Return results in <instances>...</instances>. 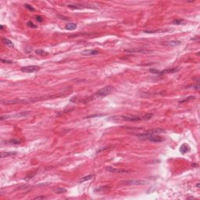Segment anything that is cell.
Returning <instances> with one entry per match:
<instances>
[{
    "label": "cell",
    "mask_w": 200,
    "mask_h": 200,
    "mask_svg": "<svg viewBox=\"0 0 200 200\" xmlns=\"http://www.w3.org/2000/svg\"><path fill=\"white\" fill-rule=\"evenodd\" d=\"M45 199V196H37V197H35V199Z\"/></svg>",
    "instance_id": "31"
},
{
    "label": "cell",
    "mask_w": 200,
    "mask_h": 200,
    "mask_svg": "<svg viewBox=\"0 0 200 200\" xmlns=\"http://www.w3.org/2000/svg\"><path fill=\"white\" fill-rule=\"evenodd\" d=\"M181 44V41H178V40H172V41H169L163 43V45L166 46H171V47H174V46H178Z\"/></svg>",
    "instance_id": "8"
},
{
    "label": "cell",
    "mask_w": 200,
    "mask_h": 200,
    "mask_svg": "<svg viewBox=\"0 0 200 200\" xmlns=\"http://www.w3.org/2000/svg\"><path fill=\"white\" fill-rule=\"evenodd\" d=\"M0 28H1V30H2V29H3V26L1 25V27H0Z\"/></svg>",
    "instance_id": "35"
},
{
    "label": "cell",
    "mask_w": 200,
    "mask_h": 200,
    "mask_svg": "<svg viewBox=\"0 0 200 200\" xmlns=\"http://www.w3.org/2000/svg\"><path fill=\"white\" fill-rule=\"evenodd\" d=\"M199 186H200V184H199V183H198V184L196 185V187H197L198 188H199Z\"/></svg>",
    "instance_id": "34"
},
{
    "label": "cell",
    "mask_w": 200,
    "mask_h": 200,
    "mask_svg": "<svg viewBox=\"0 0 200 200\" xmlns=\"http://www.w3.org/2000/svg\"><path fill=\"white\" fill-rule=\"evenodd\" d=\"M145 139H147L149 141L152 142H162L164 141V138L163 137H160V136H158L157 135H150L148 136V137L145 138Z\"/></svg>",
    "instance_id": "7"
},
{
    "label": "cell",
    "mask_w": 200,
    "mask_h": 200,
    "mask_svg": "<svg viewBox=\"0 0 200 200\" xmlns=\"http://www.w3.org/2000/svg\"><path fill=\"white\" fill-rule=\"evenodd\" d=\"M2 42L3 44H5L6 45H7V46H9V47H10V48H13V46H14L13 42H11L10 40L8 39V38H2Z\"/></svg>",
    "instance_id": "15"
},
{
    "label": "cell",
    "mask_w": 200,
    "mask_h": 200,
    "mask_svg": "<svg viewBox=\"0 0 200 200\" xmlns=\"http://www.w3.org/2000/svg\"><path fill=\"white\" fill-rule=\"evenodd\" d=\"M30 111H26V112H21V113H17L14 115H8V116H2L1 119L2 121L5 119H9V118H21V117H25V116H28L30 114Z\"/></svg>",
    "instance_id": "5"
},
{
    "label": "cell",
    "mask_w": 200,
    "mask_h": 200,
    "mask_svg": "<svg viewBox=\"0 0 200 200\" xmlns=\"http://www.w3.org/2000/svg\"><path fill=\"white\" fill-rule=\"evenodd\" d=\"M9 144H13V145H19V144H21V143L22 142L21 140H17V139H11V140H9V141L8 142Z\"/></svg>",
    "instance_id": "21"
},
{
    "label": "cell",
    "mask_w": 200,
    "mask_h": 200,
    "mask_svg": "<svg viewBox=\"0 0 200 200\" xmlns=\"http://www.w3.org/2000/svg\"><path fill=\"white\" fill-rule=\"evenodd\" d=\"M66 192V189L63 188H57L55 190V192L57 193V194H62V193H64Z\"/></svg>",
    "instance_id": "22"
},
{
    "label": "cell",
    "mask_w": 200,
    "mask_h": 200,
    "mask_svg": "<svg viewBox=\"0 0 200 200\" xmlns=\"http://www.w3.org/2000/svg\"><path fill=\"white\" fill-rule=\"evenodd\" d=\"M113 90H114V88H113V86H111V85L106 86V87L98 90V91L92 95V97L94 99H101L102 97H105L106 95H109L112 92H113Z\"/></svg>",
    "instance_id": "1"
},
{
    "label": "cell",
    "mask_w": 200,
    "mask_h": 200,
    "mask_svg": "<svg viewBox=\"0 0 200 200\" xmlns=\"http://www.w3.org/2000/svg\"><path fill=\"white\" fill-rule=\"evenodd\" d=\"M106 170L107 171H109L111 173H126L128 172L125 170H122V169H116V168H113V167H110V166H107V167H106Z\"/></svg>",
    "instance_id": "10"
},
{
    "label": "cell",
    "mask_w": 200,
    "mask_h": 200,
    "mask_svg": "<svg viewBox=\"0 0 200 200\" xmlns=\"http://www.w3.org/2000/svg\"><path fill=\"white\" fill-rule=\"evenodd\" d=\"M93 177H94V175H92V174L85 176V177H83V178H81V179H80L78 181V182L79 183H84L85 181H89V180H91L92 178H93Z\"/></svg>",
    "instance_id": "18"
},
{
    "label": "cell",
    "mask_w": 200,
    "mask_h": 200,
    "mask_svg": "<svg viewBox=\"0 0 200 200\" xmlns=\"http://www.w3.org/2000/svg\"><path fill=\"white\" fill-rule=\"evenodd\" d=\"M24 6H25V8H27L28 9H29V10H31V11H35V8L33 7V6H31V5H29V4H24Z\"/></svg>",
    "instance_id": "25"
},
{
    "label": "cell",
    "mask_w": 200,
    "mask_h": 200,
    "mask_svg": "<svg viewBox=\"0 0 200 200\" xmlns=\"http://www.w3.org/2000/svg\"><path fill=\"white\" fill-rule=\"evenodd\" d=\"M152 113H146V114L145 115H143V120H149L150 118H152Z\"/></svg>",
    "instance_id": "24"
},
{
    "label": "cell",
    "mask_w": 200,
    "mask_h": 200,
    "mask_svg": "<svg viewBox=\"0 0 200 200\" xmlns=\"http://www.w3.org/2000/svg\"><path fill=\"white\" fill-rule=\"evenodd\" d=\"M1 62L3 63H13V61H11V60H6V59H1Z\"/></svg>",
    "instance_id": "29"
},
{
    "label": "cell",
    "mask_w": 200,
    "mask_h": 200,
    "mask_svg": "<svg viewBox=\"0 0 200 200\" xmlns=\"http://www.w3.org/2000/svg\"><path fill=\"white\" fill-rule=\"evenodd\" d=\"M36 20H37V21H38V22H42V17L41 16H36Z\"/></svg>",
    "instance_id": "30"
},
{
    "label": "cell",
    "mask_w": 200,
    "mask_h": 200,
    "mask_svg": "<svg viewBox=\"0 0 200 200\" xmlns=\"http://www.w3.org/2000/svg\"><path fill=\"white\" fill-rule=\"evenodd\" d=\"M16 155V152H2L0 154V157L1 158H6V157H9V156H13Z\"/></svg>",
    "instance_id": "13"
},
{
    "label": "cell",
    "mask_w": 200,
    "mask_h": 200,
    "mask_svg": "<svg viewBox=\"0 0 200 200\" xmlns=\"http://www.w3.org/2000/svg\"><path fill=\"white\" fill-rule=\"evenodd\" d=\"M99 53V52L97 50H94V49H85L84 51L81 52V55L83 56H94V55H97Z\"/></svg>",
    "instance_id": "9"
},
{
    "label": "cell",
    "mask_w": 200,
    "mask_h": 200,
    "mask_svg": "<svg viewBox=\"0 0 200 200\" xmlns=\"http://www.w3.org/2000/svg\"><path fill=\"white\" fill-rule=\"evenodd\" d=\"M102 116V115H100V114H99V115H91V116H88V118H90V117H95V116Z\"/></svg>",
    "instance_id": "32"
},
{
    "label": "cell",
    "mask_w": 200,
    "mask_h": 200,
    "mask_svg": "<svg viewBox=\"0 0 200 200\" xmlns=\"http://www.w3.org/2000/svg\"><path fill=\"white\" fill-rule=\"evenodd\" d=\"M194 88L196 90V91H199V81H197V82H196V85H194Z\"/></svg>",
    "instance_id": "28"
},
{
    "label": "cell",
    "mask_w": 200,
    "mask_h": 200,
    "mask_svg": "<svg viewBox=\"0 0 200 200\" xmlns=\"http://www.w3.org/2000/svg\"><path fill=\"white\" fill-rule=\"evenodd\" d=\"M59 18H62V20H63H63H65V21H67L68 20V18L67 17H64V16H58Z\"/></svg>",
    "instance_id": "33"
},
{
    "label": "cell",
    "mask_w": 200,
    "mask_h": 200,
    "mask_svg": "<svg viewBox=\"0 0 200 200\" xmlns=\"http://www.w3.org/2000/svg\"><path fill=\"white\" fill-rule=\"evenodd\" d=\"M126 52H142V53H149L150 50L147 49H126Z\"/></svg>",
    "instance_id": "11"
},
{
    "label": "cell",
    "mask_w": 200,
    "mask_h": 200,
    "mask_svg": "<svg viewBox=\"0 0 200 200\" xmlns=\"http://www.w3.org/2000/svg\"><path fill=\"white\" fill-rule=\"evenodd\" d=\"M35 53L36 54H38V56H46L49 55V52H45V50H42V49L35 50Z\"/></svg>",
    "instance_id": "19"
},
{
    "label": "cell",
    "mask_w": 200,
    "mask_h": 200,
    "mask_svg": "<svg viewBox=\"0 0 200 200\" xmlns=\"http://www.w3.org/2000/svg\"><path fill=\"white\" fill-rule=\"evenodd\" d=\"M162 133H165V130L162 128H153L151 130H148L145 131L142 134H138L137 136L141 138H145L146 137L150 135H158V134H162Z\"/></svg>",
    "instance_id": "3"
},
{
    "label": "cell",
    "mask_w": 200,
    "mask_h": 200,
    "mask_svg": "<svg viewBox=\"0 0 200 200\" xmlns=\"http://www.w3.org/2000/svg\"><path fill=\"white\" fill-rule=\"evenodd\" d=\"M185 21L183 19H178V20H175L174 21V24H177V25H181V24H185Z\"/></svg>",
    "instance_id": "23"
},
{
    "label": "cell",
    "mask_w": 200,
    "mask_h": 200,
    "mask_svg": "<svg viewBox=\"0 0 200 200\" xmlns=\"http://www.w3.org/2000/svg\"><path fill=\"white\" fill-rule=\"evenodd\" d=\"M189 150H190V146L188 144H186V143L182 144L181 146V148H180V152H181V153H183V154L188 152Z\"/></svg>",
    "instance_id": "14"
},
{
    "label": "cell",
    "mask_w": 200,
    "mask_h": 200,
    "mask_svg": "<svg viewBox=\"0 0 200 200\" xmlns=\"http://www.w3.org/2000/svg\"><path fill=\"white\" fill-rule=\"evenodd\" d=\"M65 28L68 31H74L77 28V24L74 23H68L65 26Z\"/></svg>",
    "instance_id": "16"
},
{
    "label": "cell",
    "mask_w": 200,
    "mask_h": 200,
    "mask_svg": "<svg viewBox=\"0 0 200 200\" xmlns=\"http://www.w3.org/2000/svg\"><path fill=\"white\" fill-rule=\"evenodd\" d=\"M123 184L126 185H143L148 184V181L144 180H138V179H131L123 181Z\"/></svg>",
    "instance_id": "4"
},
{
    "label": "cell",
    "mask_w": 200,
    "mask_h": 200,
    "mask_svg": "<svg viewBox=\"0 0 200 200\" xmlns=\"http://www.w3.org/2000/svg\"><path fill=\"white\" fill-rule=\"evenodd\" d=\"M178 71V68H171V69H166L164 71H159V75H162V74H171V73H174Z\"/></svg>",
    "instance_id": "12"
},
{
    "label": "cell",
    "mask_w": 200,
    "mask_h": 200,
    "mask_svg": "<svg viewBox=\"0 0 200 200\" xmlns=\"http://www.w3.org/2000/svg\"><path fill=\"white\" fill-rule=\"evenodd\" d=\"M168 31V30L166 29H159V30H152V31H147V30H145L144 31L145 33H148V34H153V33H162V32H166Z\"/></svg>",
    "instance_id": "17"
},
{
    "label": "cell",
    "mask_w": 200,
    "mask_h": 200,
    "mask_svg": "<svg viewBox=\"0 0 200 200\" xmlns=\"http://www.w3.org/2000/svg\"><path fill=\"white\" fill-rule=\"evenodd\" d=\"M149 71L151 73H153V74H159V71H158V70H156V69H150Z\"/></svg>",
    "instance_id": "27"
},
{
    "label": "cell",
    "mask_w": 200,
    "mask_h": 200,
    "mask_svg": "<svg viewBox=\"0 0 200 200\" xmlns=\"http://www.w3.org/2000/svg\"><path fill=\"white\" fill-rule=\"evenodd\" d=\"M27 25H28V27H30V28H37V25H35L34 23H32L31 21H29V22L27 23Z\"/></svg>",
    "instance_id": "26"
},
{
    "label": "cell",
    "mask_w": 200,
    "mask_h": 200,
    "mask_svg": "<svg viewBox=\"0 0 200 200\" xmlns=\"http://www.w3.org/2000/svg\"><path fill=\"white\" fill-rule=\"evenodd\" d=\"M40 70V67L38 66H24L21 68V71L24 73H34L36 71H38Z\"/></svg>",
    "instance_id": "6"
},
{
    "label": "cell",
    "mask_w": 200,
    "mask_h": 200,
    "mask_svg": "<svg viewBox=\"0 0 200 200\" xmlns=\"http://www.w3.org/2000/svg\"><path fill=\"white\" fill-rule=\"evenodd\" d=\"M113 120L128 121V122H137L143 120V116H114L111 117Z\"/></svg>",
    "instance_id": "2"
},
{
    "label": "cell",
    "mask_w": 200,
    "mask_h": 200,
    "mask_svg": "<svg viewBox=\"0 0 200 200\" xmlns=\"http://www.w3.org/2000/svg\"><path fill=\"white\" fill-rule=\"evenodd\" d=\"M196 98L195 96H193V95H191V96H188V98H185L183 100H181V101H179L180 103H184V102H190V101H192V100H195Z\"/></svg>",
    "instance_id": "20"
}]
</instances>
